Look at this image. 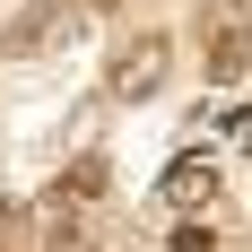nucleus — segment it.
Instances as JSON below:
<instances>
[{
	"instance_id": "1",
	"label": "nucleus",
	"mask_w": 252,
	"mask_h": 252,
	"mask_svg": "<svg viewBox=\"0 0 252 252\" xmlns=\"http://www.w3.org/2000/svg\"><path fill=\"white\" fill-rule=\"evenodd\" d=\"M165 70H174V44H165V35H130V44L113 52V70H104V87H113L122 104H148L157 87H165Z\"/></svg>"
},
{
	"instance_id": "2",
	"label": "nucleus",
	"mask_w": 252,
	"mask_h": 252,
	"mask_svg": "<svg viewBox=\"0 0 252 252\" xmlns=\"http://www.w3.org/2000/svg\"><path fill=\"white\" fill-rule=\"evenodd\" d=\"M0 52L9 61H35V52H52V9L35 0V9H9V26H0Z\"/></svg>"
},
{
	"instance_id": "3",
	"label": "nucleus",
	"mask_w": 252,
	"mask_h": 252,
	"mask_svg": "<svg viewBox=\"0 0 252 252\" xmlns=\"http://www.w3.org/2000/svg\"><path fill=\"white\" fill-rule=\"evenodd\" d=\"M78 218H87V200H78L70 183H52L44 200H35V226H44V244H61V252L78 244Z\"/></svg>"
},
{
	"instance_id": "4",
	"label": "nucleus",
	"mask_w": 252,
	"mask_h": 252,
	"mask_svg": "<svg viewBox=\"0 0 252 252\" xmlns=\"http://www.w3.org/2000/svg\"><path fill=\"white\" fill-rule=\"evenodd\" d=\"M165 200H174V209H209V200H218V165H209V157H174Z\"/></svg>"
},
{
	"instance_id": "5",
	"label": "nucleus",
	"mask_w": 252,
	"mask_h": 252,
	"mask_svg": "<svg viewBox=\"0 0 252 252\" xmlns=\"http://www.w3.org/2000/svg\"><path fill=\"white\" fill-rule=\"evenodd\" d=\"M252 70V18H226L209 35V78H244Z\"/></svg>"
},
{
	"instance_id": "6",
	"label": "nucleus",
	"mask_w": 252,
	"mask_h": 252,
	"mask_svg": "<svg viewBox=\"0 0 252 252\" xmlns=\"http://www.w3.org/2000/svg\"><path fill=\"white\" fill-rule=\"evenodd\" d=\"M61 183H70L78 200H104V191H113V165H104V148H96V157H78V165H70Z\"/></svg>"
},
{
	"instance_id": "7",
	"label": "nucleus",
	"mask_w": 252,
	"mask_h": 252,
	"mask_svg": "<svg viewBox=\"0 0 252 252\" xmlns=\"http://www.w3.org/2000/svg\"><path fill=\"white\" fill-rule=\"evenodd\" d=\"M235 130H244V148H252V122H235Z\"/></svg>"
},
{
	"instance_id": "8",
	"label": "nucleus",
	"mask_w": 252,
	"mask_h": 252,
	"mask_svg": "<svg viewBox=\"0 0 252 252\" xmlns=\"http://www.w3.org/2000/svg\"><path fill=\"white\" fill-rule=\"evenodd\" d=\"M0 252H9V244H0Z\"/></svg>"
},
{
	"instance_id": "9",
	"label": "nucleus",
	"mask_w": 252,
	"mask_h": 252,
	"mask_svg": "<svg viewBox=\"0 0 252 252\" xmlns=\"http://www.w3.org/2000/svg\"><path fill=\"white\" fill-rule=\"evenodd\" d=\"M244 9H252V0H244Z\"/></svg>"
}]
</instances>
